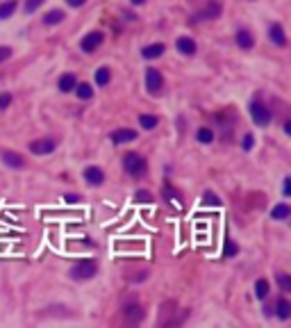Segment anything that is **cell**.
I'll return each instance as SVG.
<instances>
[{
	"mask_svg": "<svg viewBox=\"0 0 291 328\" xmlns=\"http://www.w3.org/2000/svg\"><path fill=\"white\" fill-rule=\"evenodd\" d=\"M273 312L280 317V319H282V322H287V319L291 317V303L287 301L285 296L278 298V303H275V310H273Z\"/></svg>",
	"mask_w": 291,
	"mask_h": 328,
	"instance_id": "15",
	"label": "cell"
},
{
	"mask_svg": "<svg viewBox=\"0 0 291 328\" xmlns=\"http://www.w3.org/2000/svg\"><path fill=\"white\" fill-rule=\"evenodd\" d=\"M196 137H198V142H202V144H212L214 142V132L209 130V128H200V130L196 132Z\"/></svg>",
	"mask_w": 291,
	"mask_h": 328,
	"instance_id": "26",
	"label": "cell"
},
{
	"mask_svg": "<svg viewBox=\"0 0 291 328\" xmlns=\"http://www.w3.org/2000/svg\"><path fill=\"white\" fill-rule=\"evenodd\" d=\"M264 315H266V317L273 315V305H264Z\"/></svg>",
	"mask_w": 291,
	"mask_h": 328,
	"instance_id": "37",
	"label": "cell"
},
{
	"mask_svg": "<svg viewBox=\"0 0 291 328\" xmlns=\"http://www.w3.org/2000/svg\"><path fill=\"white\" fill-rule=\"evenodd\" d=\"M57 148V142L50 137L46 139H36V142L30 144V150L34 153V155H48V153H53V150Z\"/></svg>",
	"mask_w": 291,
	"mask_h": 328,
	"instance_id": "6",
	"label": "cell"
},
{
	"mask_svg": "<svg viewBox=\"0 0 291 328\" xmlns=\"http://www.w3.org/2000/svg\"><path fill=\"white\" fill-rule=\"evenodd\" d=\"M234 39H237V46H239V48H244V50H248V48L255 46V36L250 35L248 30H237Z\"/></svg>",
	"mask_w": 291,
	"mask_h": 328,
	"instance_id": "13",
	"label": "cell"
},
{
	"mask_svg": "<svg viewBox=\"0 0 291 328\" xmlns=\"http://www.w3.org/2000/svg\"><path fill=\"white\" fill-rule=\"evenodd\" d=\"M66 2H68L71 7H82L84 2H87V0H66Z\"/></svg>",
	"mask_w": 291,
	"mask_h": 328,
	"instance_id": "36",
	"label": "cell"
},
{
	"mask_svg": "<svg viewBox=\"0 0 291 328\" xmlns=\"http://www.w3.org/2000/svg\"><path fill=\"white\" fill-rule=\"evenodd\" d=\"M41 5H43V0H28V5H25V12L32 14V12H36V9H39Z\"/></svg>",
	"mask_w": 291,
	"mask_h": 328,
	"instance_id": "31",
	"label": "cell"
},
{
	"mask_svg": "<svg viewBox=\"0 0 291 328\" xmlns=\"http://www.w3.org/2000/svg\"><path fill=\"white\" fill-rule=\"evenodd\" d=\"M0 160L5 162L9 169H23L25 167L23 155H18V153H14V150H7V148L0 150Z\"/></svg>",
	"mask_w": 291,
	"mask_h": 328,
	"instance_id": "8",
	"label": "cell"
},
{
	"mask_svg": "<svg viewBox=\"0 0 291 328\" xmlns=\"http://www.w3.org/2000/svg\"><path fill=\"white\" fill-rule=\"evenodd\" d=\"M164 53H166V46H164V43H153V46H146L141 50V55L146 60H157V57Z\"/></svg>",
	"mask_w": 291,
	"mask_h": 328,
	"instance_id": "14",
	"label": "cell"
},
{
	"mask_svg": "<svg viewBox=\"0 0 291 328\" xmlns=\"http://www.w3.org/2000/svg\"><path fill=\"white\" fill-rule=\"evenodd\" d=\"M139 123H141V128H146V130H153L155 125L160 123V119L153 116V114H141V116H139Z\"/></svg>",
	"mask_w": 291,
	"mask_h": 328,
	"instance_id": "25",
	"label": "cell"
},
{
	"mask_svg": "<svg viewBox=\"0 0 291 328\" xmlns=\"http://www.w3.org/2000/svg\"><path fill=\"white\" fill-rule=\"evenodd\" d=\"M96 271H98L96 260H82V262L71 267V278H75V281H89V278L96 276Z\"/></svg>",
	"mask_w": 291,
	"mask_h": 328,
	"instance_id": "2",
	"label": "cell"
},
{
	"mask_svg": "<svg viewBox=\"0 0 291 328\" xmlns=\"http://www.w3.org/2000/svg\"><path fill=\"white\" fill-rule=\"evenodd\" d=\"M221 12H223V5H221L219 0H209L207 5L196 14V21H214V18L221 16Z\"/></svg>",
	"mask_w": 291,
	"mask_h": 328,
	"instance_id": "5",
	"label": "cell"
},
{
	"mask_svg": "<svg viewBox=\"0 0 291 328\" xmlns=\"http://www.w3.org/2000/svg\"><path fill=\"white\" fill-rule=\"evenodd\" d=\"M134 139H137V132L130 130V128H119V130L112 132V142L116 144V146L128 144V142H134Z\"/></svg>",
	"mask_w": 291,
	"mask_h": 328,
	"instance_id": "10",
	"label": "cell"
},
{
	"mask_svg": "<svg viewBox=\"0 0 291 328\" xmlns=\"http://www.w3.org/2000/svg\"><path fill=\"white\" fill-rule=\"evenodd\" d=\"M291 215V208L287 203H280V205H275L273 208V212H271V217H273L275 221H285L287 217Z\"/></svg>",
	"mask_w": 291,
	"mask_h": 328,
	"instance_id": "20",
	"label": "cell"
},
{
	"mask_svg": "<svg viewBox=\"0 0 291 328\" xmlns=\"http://www.w3.org/2000/svg\"><path fill=\"white\" fill-rule=\"evenodd\" d=\"M250 116H253V121H255L257 125H261V128L271 123V109H268L261 101L250 103Z\"/></svg>",
	"mask_w": 291,
	"mask_h": 328,
	"instance_id": "3",
	"label": "cell"
},
{
	"mask_svg": "<svg viewBox=\"0 0 291 328\" xmlns=\"http://www.w3.org/2000/svg\"><path fill=\"white\" fill-rule=\"evenodd\" d=\"M84 180L94 187H100L102 182H105V173H102V169H98V167H87L84 169Z\"/></svg>",
	"mask_w": 291,
	"mask_h": 328,
	"instance_id": "9",
	"label": "cell"
},
{
	"mask_svg": "<svg viewBox=\"0 0 291 328\" xmlns=\"http://www.w3.org/2000/svg\"><path fill=\"white\" fill-rule=\"evenodd\" d=\"M223 253H226V257H232V255H237V253H239V246L234 244V242H232V239H226V251H223Z\"/></svg>",
	"mask_w": 291,
	"mask_h": 328,
	"instance_id": "29",
	"label": "cell"
},
{
	"mask_svg": "<svg viewBox=\"0 0 291 328\" xmlns=\"http://www.w3.org/2000/svg\"><path fill=\"white\" fill-rule=\"evenodd\" d=\"M62 21H64V12L62 9H53V12H48L43 16V25H57Z\"/></svg>",
	"mask_w": 291,
	"mask_h": 328,
	"instance_id": "21",
	"label": "cell"
},
{
	"mask_svg": "<svg viewBox=\"0 0 291 328\" xmlns=\"http://www.w3.org/2000/svg\"><path fill=\"white\" fill-rule=\"evenodd\" d=\"M102 41H105V35L96 30V32H89V35H87L82 41H80V48H82L84 53H94V50L100 46Z\"/></svg>",
	"mask_w": 291,
	"mask_h": 328,
	"instance_id": "7",
	"label": "cell"
},
{
	"mask_svg": "<svg viewBox=\"0 0 291 328\" xmlns=\"http://www.w3.org/2000/svg\"><path fill=\"white\" fill-rule=\"evenodd\" d=\"M12 103V94H0V109H7Z\"/></svg>",
	"mask_w": 291,
	"mask_h": 328,
	"instance_id": "33",
	"label": "cell"
},
{
	"mask_svg": "<svg viewBox=\"0 0 291 328\" xmlns=\"http://www.w3.org/2000/svg\"><path fill=\"white\" fill-rule=\"evenodd\" d=\"M282 191H285V196L291 194V178H285V187H282Z\"/></svg>",
	"mask_w": 291,
	"mask_h": 328,
	"instance_id": "35",
	"label": "cell"
},
{
	"mask_svg": "<svg viewBox=\"0 0 291 328\" xmlns=\"http://www.w3.org/2000/svg\"><path fill=\"white\" fill-rule=\"evenodd\" d=\"M162 87H164V78L157 69H146V89L150 91L153 96L162 94Z\"/></svg>",
	"mask_w": 291,
	"mask_h": 328,
	"instance_id": "4",
	"label": "cell"
},
{
	"mask_svg": "<svg viewBox=\"0 0 291 328\" xmlns=\"http://www.w3.org/2000/svg\"><path fill=\"white\" fill-rule=\"evenodd\" d=\"M141 317H143V310L139 305H128V308H125V319H128V324H139Z\"/></svg>",
	"mask_w": 291,
	"mask_h": 328,
	"instance_id": "17",
	"label": "cell"
},
{
	"mask_svg": "<svg viewBox=\"0 0 291 328\" xmlns=\"http://www.w3.org/2000/svg\"><path fill=\"white\" fill-rule=\"evenodd\" d=\"M75 94H77V98H82V101H89L91 96H94V89H91L89 82H80V84H75Z\"/></svg>",
	"mask_w": 291,
	"mask_h": 328,
	"instance_id": "22",
	"label": "cell"
},
{
	"mask_svg": "<svg viewBox=\"0 0 291 328\" xmlns=\"http://www.w3.org/2000/svg\"><path fill=\"white\" fill-rule=\"evenodd\" d=\"M253 144H255V137L248 132V135L244 137V150H250V148H253Z\"/></svg>",
	"mask_w": 291,
	"mask_h": 328,
	"instance_id": "34",
	"label": "cell"
},
{
	"mask_svg": "<svg viewBox=\"0 0 291 328\" xmlns=\"http://www.w3.org/2000/svg\"><path fill=\"white\" fill-rule=\"evenodd\" d=\"M75 84H77L75 73H64V75L60 78V91L68 94V91H73V89H75Z\"/></svg>",
	"mask_w": 291,
	"mask_h": 328,
	"instance_id": "16",
	"label": "cell"
},
{
	"mask_svg": "<svg viewBox=\"0 0 291 328\" xmlns=\"http://www.w3.org/2000/svg\"><path fill=\"white\" fill-rule=\"evenodd\" d=\"M278 283H280V287H282V292H289V290H291L289 274H278Z\"/></svg>",
	"mask_w": 291,
	"mask_h": 328,
	"instance_id": "30",
	"label": "cell"
},
{
	"mask_svg": "<svg viewBox=\"0 0 291 328\" xmlns=\"http://www.w3.org/2000/svg\"><path fill=\"white\" fill-rule=\"evenodd\" d=\"M66 201H68V203H75V201H80V196H66Z\"/></svg>",
	"mask_w": 291,
	"mask_h": 328,
	"instance_id": "38",
	"label": "cell"
},
{
	"mask_svg": "<svg viewBox=\"0 0 291 328\" xmlns=\"http://www.w3.org/2000/svg\"><path fill=\"white\" fill-rule=\"evenodd\" d=\"M164 196H166V201H173V203L182 205V194H180V191L175 189L171 182H166V185H164Z\"/></svg>",
	"mask_w": 291,
	"mask_h": 328,
	"instance_id": "19",
	"label": "cell"
},
{
	"mask_svg": "<svg viewBox=\"0 0 291 328\" xmlns=\"http://www.w3.org/2000/svg\"><path fill=\"white\" fill-rule=\"evenodd\" d=\"M109 80H112V71H109L107 66H100L96 71V82L100 84V87H105V84H109Z\"/></svg>",
	"mask_w": 291,
	"mask_h": 328,
	"instance_id": "23",
	"label": "cell"
},
{
	"mask_svg": "<svg viewBox=\"0 0 291 328\" xmlns=\"http://www.w3.org/2000/svg\"><path fill=\"white\" fill-rule=\"evenodd\" d=\"M123 167L125 171L130 173V176H134V178H141L143 173L148 171V162H146V157L139 155V153H128V155L123 157Z\"/></svg>",
	"mask_w": 291,
	"mask_h": 328,
	"instance_id": "1",
	"label": "cell"
},
{
	"mask_svg": "<svg viewBox=\"0 0 291 328\" xmlns=\"http://www.w3.org/2000/svg\"><path fill=\"white\" fill-rule=\"evenodd\" d=\"M268 292H271V285H268V281H266V278H259V281L255 283V294H257V298H266Z\"/></svg>",
	"mask_w": 291,
	"mask_h": 328,
	"instance_id": "24",
	"label": "cell"
},
{
	"mask_svg": "<svg viewBox=\"0 0 291 328\" xmlns=\"http://www.w3.org/2000/svg\"><path fill=\"white\" fill-rule=\"evenodd\" d=\"M18 2L16 0H5V2H0V21H5V18H9L14 12H16Z\"/></svg>",
	"mask_w": 291,
	"mask_h": 328,
	"instance_id": "18",
	"label": "cell"
},
{
	"mask_svg": "<svg viewBox=\"0 0 291 328\" xmlns=\"http://www.w3.org/2000/svg\"><path fill=\"white\" fill-rule=\"evenodd\" d=\"M268 36H271V41H273L275 46H287V35H285V30H282V25H280V23L271 25Z\"/></svg>",
	"mask_w": 291,
	"mask_h": 328,
	"instance_id": "12",
	"label": "cell"
},
{
	"mask_svg": "<svg viewBox=\"0 0 291 328\" xmlns=\"http://www.w3.org/2000/svg\"><path fill=\"white\" fill-rule=\"evenodd\" d=\"M9 57H12V48H9V46H0V64H2L5 60H9Z\"/></svg>",
	"mask_w": 291,
	"mask_h": 328,
	"instance_id": "32",
	"label": "cell"
},
{
	"mask_svg": "<svg viewBox=\"0 0 291 328\" xmlns=\"http://www.w3.org/2000/svg\"><path fill=\"white\" fill-rule=\"evenodd\" d=\"M132 5H143V2H146V0H130Z\"/></svg>",
	"mask_w": 291,
	"mask_h": 328,
	"instance_id": "40",
	"label": "cell"
},
{
	"mask_svg": "<svg viewBox=\"0 0 291 328\" xmlns=\"http://www.w3.org/2000/svg\"><path fill=\"white\" fill-rule=\"evenodd\" d=\"M175 48H178L182 55H196V50H198L196 41H194L191 36H180L178 41H175Z\"/></svg>",
	"mask_w": 291,
	"mask_h": 328,
	"instance_id": "11",
	"label": "cell"
},
{
	"mask_svg": "<svg viewBox=\"0 0 291 328\" xmlns=\"http://www.w3.org/2000/svg\"><path fill=\"white\" fill-rule=\"evenodd\" d=\"M285 132H287V135L291 132V123H289V121H285Z\"/></svg>",
	"mask_w": 291,
	"mask_h": 328,
	"instance_id": "39",
	"label": "cell"
},
{
	"mask_svg": "<svg viewBox=\"0 0 291 328\" xmlns=\"http://www.w3.org/2000/svg\"><path fill=\"white\" fill-rule=\"evenodd\" d=\"M205 205H212V208H219L221 205V198L216 196L214 191H205V201H202Z\"/></svg>",
	"mask_w": 291,
	"mask_h": 328,
	"instance_id": "28",
	"label": "cell"
},
{
	"mask_svg": "<svg viewBox=\"0 0 291 328\" xmlns=\"http://www.w3.org/2000/svg\"><path fill=\"white\" fill-rule=\"evenodd\" d=\"M134 201H137V203H146V205H150V203L155 201V198H153V194H150V191L139 189L137 194H134Z\"/></svg>",
	"mask_w": 291,
	"mask_h": 328,
	"instance_id": "27",
	"label": "cell"
}]
</instances>
